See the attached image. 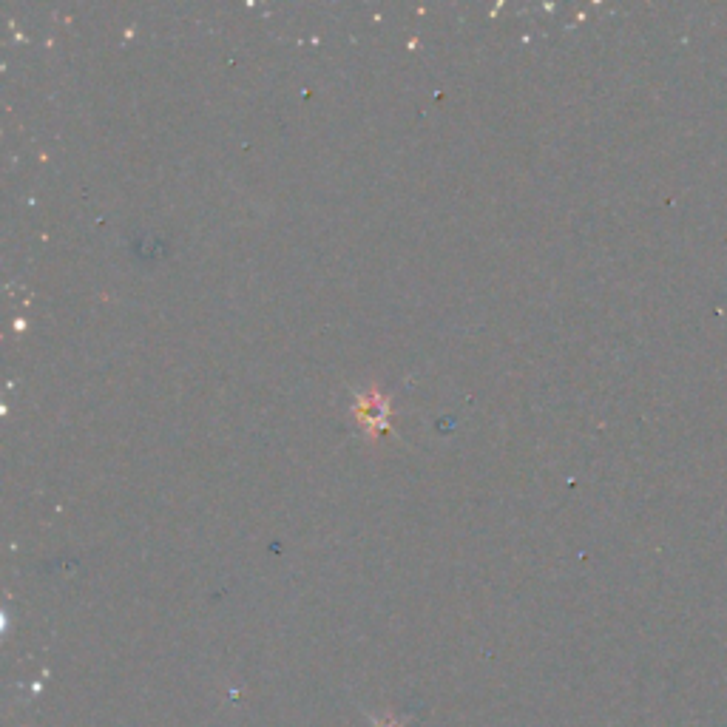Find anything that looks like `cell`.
I'll return each mask as SVG.
<instances>
[{
	"label": "cell",
	"instance_id": "cell-1",
	"mask_svg": "<svg viewBox=\"0 0 727 727\" xmlns=\"http://www.w3.org/2000/svg\"><path fill=\"white\" fill-rule=\"evenodd\" d=\"M353 412L358 426L367 429L370 438H378V435H387V432H390V418H392L390 401H387L378 390L361 392Z\"/></svg>",
	"mask_w": 727,
	"mask_h": 727
}]
</instances>
